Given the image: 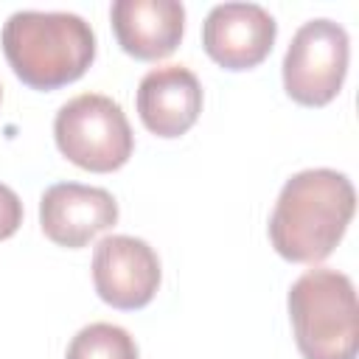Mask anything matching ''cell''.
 Masks as SVG:
<instances>
[{
  "label": "cell",
  "instance_id": "cell-1",
  "mask_svg": "<svg viewBox=\"0 0 359 359\" xmlns=\"http://www.w3.org/2000/svg\"><path fill=\"white\" fill-rule=\"evenodd\" d=\"M356 208L351 180L334 168H306L292 174L269 216L275 252L294 264H317L334 252Z\"/></svg>",
  "mask_w": 359,
  "mask_h": 359
},
{
  "label": "cell",
  "instance_id": "cell-2",
  "mask_svg": "<svg viewBox=\"0 0 359 359\" xmlns=\"http://www.w3.org/2000/svg\"><path fill=\"white\" fill-rule=\"evenodd\" d=\"M14 76L31 90H56L87 73L95 59L90 22L70 11H14L0 34Z\"/></svg>",
  "mask_w": 359,
  "mask_h": 359
},
{
  "label": "cell",
  "instance_id": "cell-3",
  "mask_svg": "<svg viewBox=\"0 0 359 359\" xmlns=\"http://www.w3.org/2000/svg\"><path fill=\"white\" fill-rule=\"evenodd\" d=\"M289 320L303 359H356V289L345 272L309 269L289 289Z\"/></svg>",
  "mask_w": 359,
  "mask_h": 359
},
{
  "label": "cell",
  "instance_id": "cell-4",
  "mask_svg": "<svg viewBox=\"0 0 359 359\" xmlns=\"http://www.w3.org/2000/svg\"><path fill=\"white\" fill-rule=\"evenodd\" d=\"M59 151L79 168L107 174L132 157L135 135L118 101L101 93H81L59 107L53 118Z\"/></svg>",
  "mask_w": 359,
  "mask_h": 359
},
{
  "label": "cell",
  "instance_id": "cell-5",
  "mask_svg": "<svg viewBox=\"0 0 359 359\" xmlns=\"http://www.w3.org/2000/svg\"><path fill=\"white\" fill-rule=\"evenodd\" d=\"M348 31L325 17L303 22L283 56V90L303 107H325L342 90L348 73Z\"/></svg>",
  "mask_w": 359,
  "mask_h": 359
},
{
  "label": "cell",
  "instance_id": "cell-6",
  "mask_svg": "<svg viewBox=\"0 0 359 359\" xmlns=\"http://www.w3.org/2000/svg\"><path fill=\"white\" fill-rule=\"evenodd\" d=\"M93 283L107 306L121 311L143 309L157 294L160 258L143 238L107 236L93 250Z\"/></svg>",
  "mask_w": 359,
  "mask_h": 359
},
{
  "label": "cell",
  "instance_id": "cell-7",
  "mask_svg": "<svg viewBox=\"0 0 359 359\" xmlns=\"http://www.w3.org/2000/svg\"><path fill=\"white\" fill-rule=\"evenodd\" d=\"M278 36L275 17L258 3H219L202 22V48L224 70L261 65Z\"/></svg>",
  "mask_w": 359,
  "mask_h": 359
},
{
  "label": "cell",
  "instance_id": "cell-8",
  "mask_svg": "<svg viewBox=\"0 0 359 359\" xmlns=\"http://www.w3.org/2000/svg\"><path fill=\"white\" fill-rule=\"evenodd\" d=\"M118 222V202L109 191L81 182H56L39 199L42 233L67 250L90 244Z\"/></svg>",
  "mask_w": 359,
  "mask_h": 359
},
{
  "label": "cell",
  "instance_id": "cell-9",
  "mask_svg": "<svg viewBox=\"0 0 359 359\" xmlns=\"http://www.w3.org/2000/svg\"><path fill=\"white\" fill-rule=\"evenodd\" d=\"M202 112V84L182 65L149 70L137 84V115L157 137L185 135Z\"/></svg>",
  "mask_w": 359,
  "mask_h": 359
},
{
  "label": "cell",
  "instance_id": "cell-10",
  "mask_svg": "<svg viewBox=\"0 0 359 359\" xmlns=\"http://www.w3.org/2000/svg\"><path fill=\"white\" fill-rule=\"evenodd\" d=\"M109 20L123 53L157 62L177 50L185 31V6L177 0H115Z\"/></svg>",
  "mask_w": 359,
  "mask_h": 359
},
{
  "label": "cell",
  "instance_id": "cell-11",
  "mask_svg": "<svg viewBox=\"0 0 359 359\" xmlns=\"http://www.w3.org/2000/svg\"><path fill=\"white\" fill-rule=\"evenodd\" d=\"M65 359H137V345L121 325L90 323L70 339Z\"/></svg>",
  "mask_w": 359,
  "mask_h": 359
},
{
  "label": "cell",
  "instance_id": "cell-12",
  "mask_svg": "<svg viewBox=\"0 0 359 359\" xmlns=\"http://www.w3.org/2000/svg\"><path fill=\"white\" fill-rule=\"evenodd\" d=\"M20 224H22V202L8 185L0 182V241L14 236Z\"/></svg>",
  "mask_w": 359,
  "mask_h": 359
}]
</instances>
